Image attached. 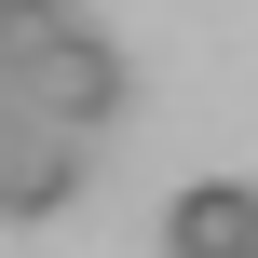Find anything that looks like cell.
<instances>
[{"mask_svg": "<svg viewBox=\"0 0 258 258\" xmlns=\"http://www.w3.org/2000/svg\"><path fill=\"white\" fill-rule=\"evenodd\" d=\"M0 109H54V122H82V136H109V122H122V54H109L95 27H68V41H41L27 68H0Z\"/></svg>", "mask_w": 258, "mask_h": 258, "instance_id": "cell-1", "label": "cell"}, {"mask_svg": "<svg viewBox=\"0 0 258 258\" xmlns=\"http://www.w3.org/2000/svg\"><path fill=\"white\" fill-rule=\"evenodd\" d=\"M82 122H54V109H0V204L14 218H54L68 190H82Z\"/></svg>", "mask_w": 258, "mask_h": 258, "instance_id": "cell-2", "label": "cell"}, {"mask_svg": "<svg viewBox=\"0 0 258 258\" xmlns=\"http://www.w3.org/2000/svg\"><path fill=\"white\" fill-rule=\"evenodd\" d=\"M163 258H258V190H245V177H204V190H177Z\"/></svg>", "mask_w": 258, "mask_h": 258, "instance_id": "cell-3", "label": "cell"}, {"mask_svg": "<svg viewBox=\"0 0 258 258\" xmlns=\"http://www.w3.org/2000/svg\"><path fill=\"white\" fill-rule=\"evenodd\" d=\"M68 27H82L68 0H0V68H27V54H41V41H68Z\"/></svg>", "mask_w": 258, "mask_h": 258, "instance_id": "cell-4", "label": "cell"}]
</instances>
